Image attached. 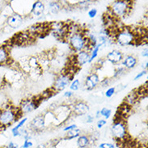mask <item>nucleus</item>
<instances>
[{
    "instance_id": "1",
    "label": "nucleus",
    "mask_w": 148,
    "mask_h": 148,
    "mask_svg": "<svg viewBox=\"0 0 148 148\" xmlns=\"http://www.w3.org/2000/svg\"><path fill=\"white\" fill-rule=\"evenodd\" d=\"M21 113L18 108L12 105H7L0 108V128L11 126L20 117Z\"/></svg>"
},
{
    "instance_id": "2",
    "label": "nucleus",
    "mask_w": 148,
    "mask_h": 148,
    "mask_svg": "<svg viewBox=\"0 0 148 148\" xmlns=\"http://www.w3.org/2000/svg\"><path fill=\"white\" fill-rule=\"evenodd\" d=\"M66 39L68 40V43L71 48L75 52L78 53L82 50H87L90 53L92 50V49L89 47L88 38L84 36V32L70 34Z\"/></svg>"
},
{
    "instance_id": "3",
    "label": "nucleus",
    "mask_w": 148,
    "mask_h": 148,
    "mask_svg": "<svg viewBox=\"0 0 148 148\" xmlns=\"http://www.w3.org/2000/svg\"><path fill=\"white\" fill-rule=\"evenodd\" d=\"M131 3L130 1L125 0H117L112 2V3L109 7L108 12L110 15L116 20H120L124 18L129 14L131 9Z\"/></svg>"
},
{
    "instance_id": "4",
    "label": "nucleus",
    "mask_w": 148,
    "mask_h": 148,
    "mask_svg": "<svg viewBox=\"0 0 148 148\" xmlns=\"http://www.w3.org/2000/svg\"><path fill=\"white\" fill-rule=\"evenodd\" d=\"M113 39L121 46H128L134 45L136 42L137 37L134 36L131 28L123 27L117 30Z\"/></svg>"
},
{
    "instance_id": "5",
    "label": "nucleus",
    "mask_w": 148,
    "mask_h": 148,
    "mask_svg": "<svg viewBox=\"0 0 148 148\" xmlns=\"http://www.w3.org/2000/svg\"><path fill=\"white\" fill-rule=\"evenodd\" d=\"M111 133L113 138L119 143H124L128 138V130L123 119H115L111 127Z\"/></svg>"
},
{
    "instance_id": "6",
    "label": "nucleus",
    "mask_w": 148,
    "mask_h": 148,
    "mask_svg": "<svg viewBox=\"0 0 148 148\" xmlns=\"http://www.w3.org/2000/svg\"><path fill=\"white\" fill-rule=\"evenodd\" d=\"M72 80L73 75H71V73H65V74L58 75L53 83V91L56 92L63 91L70 86Z\"/></svg>"
},
{
    "instance_id": "7",
    "label": "nucleus",
    "mask_w": 148,
    "mask_h": 148,
    "mask_svg": "<svg viewBox=\"0 0 148 148\" xmlns=\"http://www.w3.org/2000/svg\"><path fill=\"white\" fill-rule=\"evenodd\" d=\"M40 100L32 99V98H28L21 100L20 105L18 107L19 111L22 114H27L29 112H33L36 108L39 107Z\"/></svg>"
},
{
    "instance_id": "8",
    "label": "nucleus",
    "mask_w": 148,
    "mask_h": 148,
    "mask_svg": "<svg viewBox=\"0 0 148 148\" xmlns=\"http://www.w3.org/2000/svg\"><path fill=\"white\" fill-rule=\"evenodd\" d=\"M46 126V121L44 114L36 115L28 125V128L33 132H40L44 130Z\"/></svg>"
},
{
    "instance_id": "9",
    "label": "nucleus",
    "mask_w": 148,
    "mask_h": 148,
    "mask_svg": "<svg viewBox=\"0 0 148 148\" xmlns=\"http://www.w3.org/2000/svg\"><path fill=\"white\" fill-rule=\"evenodd\" d=\"M24 23V17L17 12H13L12 15L7 17L6 24L12 29L19 28Z\"/></svg>"
},
{
    "instance_id": "10",
    "label": "nucleus",
    "mask_w": 148,
    "mask_h": 148,
    "mask_svg": "<svg viewBox=\"0 0 148 148\" xmlns=\"http://www.w3.org/2000/svg\"><path fill=\"white\" fill-rule=\"evenodd\" d=\"M71 112L75 113L77 116H83L88 114L90 110V107L86 102L79 100L74 103V104L71 107Z\"/></svg>"
},
{
    "instance_id": "11",
    "label": "nucleus",
    "mask_w": 148,
    "mask_h": 148,
    "mask_svg": "<svg viewBox=\"0 0 148 148\" xmlns=\"http://www.w3.org/2000/svg\"><path fill=\"white\" fill-rule=\"evenodd\" d=\"M100 77L96 72L91 73L88 76H87L85 82H84V87L86 90L92 91L94 88H96L100 84Z\"/></svg>"
},
{
    "instance_id": "12",
    "label": "nucleus",
    "mask_w": 148,
    "mask_h": 148,
    "mask_svg": "<svg viewBox=\"0 0 148 148\" xmlns=\"http://www.w3.org/2000/svg\"><path fill=\"white\" fill-rule=\"evenodd\" d=\"M123 58H124L123 53L118 49H112L106 55V60L113 65L119 64L122 62Z\"/></svg>"
},
{
    "instance_id": "13",
    "label": "nucleus",
    "mask_w": 148,
    "mask_h": 148,
    "mask_svg": "<svg viewBox=\"0 0 148 148\" xmlns=\"http://www.w3.org/2000/svg\"><path fill=\"white\" fill-rule=\"evenodd\" d=\"M89 56H90V53L87 50H82L80 52L76 53V54L74 56L75 63L78 66H83L88 62Z\"/></svg>"
},
{
    "instance_id": "14",
    "label": "nucleus",
    "mask_w": 148,
    "mask_h": 148,
    "mask_svg": "<svg viewBox=\"0 0 148 148\" xmlns=\"http://www.w3.org/2000/svg\"><path fill=\"white\" fill-rule=\"evenodd\" d=\"M45 11V6L44 3L41 1H35L32 5V8L30 11V14L35 17H40L43 16Z\"/></svg>"
},
{
    "instance_id": "15",
    "label": "nucleus",
    "mask_w": 148,
    "mask_h": 148,
    "mask_svg": "<svg viewBox=\"0 0 148 148\" xmlns=\"http://www.w3.org/2000/svg\"><path fill=\"white\" fill-rule=\"evenodd\" d=\"M121 64L126 70L134 68L138 64V59L134 55H127L123 58Z\"/></svg>"
},
{
    "instance_id": "16",
    "label": "nucleus",
    "mask_w": 148,
    "mask_h": 148,
    "mask_svg": "<svg viewBox=\"0 0 148 148\" xmlns=\"http://www.w3.org/2000/svg\"><path fill=\"white\" fill-rule=\"evenodd\" d=\"M10 59L11 56L8 49L4 45L0 46V66L9 64Z\"/></svg>"
},
{
    "instance_id": "17",
    "label": "nucleus",
    "mask_w": 148,
    "mask_h": 148,
    "mask_svg": "<svg viewBox=\"0 0 148 148\" xmlns=\"http://www.w3.org/2000/svg\"><path fill=\"white\" fill-rule=\"evenodd\" d=\"M90 143H91V138L86 134H81L79 138H77L76 145L78 148H88Z\"/></svg>"
},
{
    "instance_id": "18",
    "label": "nucleus",
    "mask_w": 148,
    "mask_h": 148,
    "mask_svg": "<svg viewBox=\"0 0 148 148\" xmlns=\"http://www.w3.org/2000/svg\"><path fill=\"white\" fill-rule=\"evenodd\" d=\"M139 99V95L137 91H132L129 93L125 98V103L130 106H133Z\"/></svg>"
},
{
    "instance_id": "19",
    "label": "nucleus",
    "mask_w": 148,
    "mask_h": 148,
    "mask_svg": "<svg viewBox=\"0 0 148 148\" xmlns=\"http://www.w3.org/2000/svg\"><path fill=\"white\" fill-rule=\"evenodd\" d=\"M49 12L52 15H57L62 10V4L57 1L49 2L48 4Z\"/></svg>"
},
{
    "instance_id": "20",
    "label": "nucleus",
    "mask_w": 148,
    "mask_h": 148,
    "mask_svg": "<svg viewBox=\"0 0 148 148\" xmlns=\"http://www.w3.org/2000/svg\"><path fill=\"white\" fill-rule=\"evenodd\" d=\"M101 47H103V45L100 43L96 45V46L94 48L92 49V50L90 53V56H89V59H88V63H91L93 61L96 59L97 56H98V53H99V51L101 49Z\"/></svg>"
},
{
    "instance_id": "21",
    "label": "nucleus",
    "mask_w": 148,
    "mask_h": 148,
    "mask_svg": "<svg viewBox=\"0 0 148 148\" xmlns=\"http://www.w3.org/2000/svg\"><path fill=\"white\" fill-rule=\"evenodd\" d=\"M81 135V130L80 129L77 128L73 130H71V131H68L66 132V140H73L75 138H77Z\"/></svg>"
},
{
    "instance_id": "22",
    "label": "nucleus",
    "mask_w": 148,
    "mask_h": 148,
    "mask_svg": "<svg viewBox=\"0 0 148 148\" xmlns=\"http://www.w3.org/2000/svg\"><path fill=\"white\" fill-rule=\"evenodd\" d=\"M120 115L121 116H126L127 114H129L130 111H131V106H130L125 103H123L120 106Z\"/></svg>"
},
{
    "instance_id": "23",
    "label": "nucleus",
    "mask_w": 148,
    "mask_h": 148,
    "mask_svg": "<svg viewBox=\"0 0 148 148\" xmlns=\"http://www.w3.org/2000/svg\"><path fill=\"white\" fill-rule=\"evenodd\" d=\"M126 69L123 66H120L118 67H116L114 70V74H113V78H120L122 75H124L125 73L126 72Z\"/></svg>"
},
{
    "instance_id": "24",
    "label": "nucleus",
    "mask_w": 148,
    "mask_h": 148,
    "mask_svg": "<svg viewBox=\"0 0 148 148\" xmlns=\"http://www.w3.org/2000/svg\"><path fill=\"white\" fill-rule=\"evenodd\" d=\"M27 121H28V118H27V117L22 118V119L20 121H19L18 123L12 129V132H13V131H16V130H21L22 128H24V125L26 124Z\"/></svg>"
},
{
    "instance_id": "25",
    "label": "nucleus",
    "mask_w": 148,
    "mask_h": 148,
    "mask_svg": "<svg viewBox=\"0 0 148 148\" xmlns=\"http://www.w3.org/2000/svg\"><path fill=\"white\" fill-rule=\"evenodd\" d=\"M80 87H81V83H80V80L78 79H73L72 82L70 84V89L73 92L78 91L80 88Z\"/></svg>"
},
{
    "instance_id": "26",
    "label": "nucleus",
    "mask_w": 148,
    "mask_h": 148,
    "mask_svg": "<svg viewBox=\"0 0 148 148\" xmlns=\"http://www.w3.org/2000/svg\"><path fill=\"white\" fill-rule=\"evenodd\" d=\"M100 116H103L104 120H106V119H108L112 115V110L108 108H103L100 110Z\"/></svg>"
},
{
    "instance_id": "27",
    "label": "nucleus",
    "mask_w": 148,
    "mask_h": 148,
    "mask_svg": "<svg viewBox=\"0 0 148 148\" xmlns=\"http://www.w3.org/2000/svg\"><path fill=\"white\" fill-rule=\"evenodd\" d=\"M115 93H116V88L115 87H112V88H109L106 90L104 95H105V96L107 98H111Z\"/></svg>"
},
{
    "instance_id": "28",
    "label": "nucleus",
    "mask_w": 148,
    "mask_h": 148,
    "mask_svg": "<svg viewBox=\"0 0 148 148\" xmlns=\"http://www.w3.org/2000/svg\"><path fill=\"white\" fill-rule=\"evenodd\" d=\"M97 13H98V11L96 8H91L88 12V16H89V18L91 19H94L96 16H97Z\"/></svg>"
},
{
    "instance_id": "29",
    "label": "nucleus",
    "mask_w": 148,
    "mask_h": 148,
    "mask_svg": "<svg viewBox=\"0 0 148 148\" xmlns=\"http://www.w3.org/2000/svg\"><path fill=\"white\" fill-rule=\"evenodd\" d=\"M99 148H116L115 144L112 143H101L99 144Z\"/></svg>"
},
{
    "instance_id": "30",
    "label": "nucleus",
    "mask_w": 148,
    "mask_h": 148,
    "mask_svg": "<svg viewBox=\"0 0 148 148\" xmlns=\"http://www.w3.org/2000/svg\"><path fill=\"white\" fill-rule=\"evenodd\" d=\"M77 128H78V125L76 124L68 125H66L64 128H63V131L66 133L68 132V131H71V130H73Z\"/></svg>"
},
{
    "instance_id": "31",
    "label": "nucleus",
    "mask_w": 148,
    "mask_h": 148,
    "mask_svg": "<svg viewBox=\"0 0 148 148\" xmlns=\"http://www.w3.org/2000/svg\"><path fill=\"white\" fill-rule=\"evenodd\" d=\"M89 3H90V1H86V0H84V1H78L77 5L79 6L81 8H87L89 6V4H90Z\"/></svg>"
},
{
    "instance_id": "32",
    "label": "nucleus",
    "mask_w": 148,
    "mask_h": 148,
    "mask_svg": "<svg viewBox=\"0 0 148 148\" xmlns=\"http://www.w3.org/2000/svg\"><path fill=\"white\" fill-rule=\"evenodd\" d=\"M107 123V121L104 120V119H102V118H100L99 120L97 121V123H96V126H97V128L98 129H101L104 127V125H106Z\"/></svg>"
},
{
    "instance_id": "33",
    "label": "nucleus",
    "mask_w": 148,
    "mask_h": 148,
    "mask_svg": "<svg viewBox=\"0 0 148 148\" xmlns=\"http://www.w3.org/2000/svg\"><path fill=\"white\" fill-rule=\"evenodd\" d=\"M33 146V143L31 140H24L23 145L20 148H31Z\"/></svg>"
},
{
    "instance_id": "34",
    "label": "nucleus",
    "mask_w": 148,
    "mask_h": 148,
    "mask_svg": "<svg viewBox=\"0 0 148 148\" xmlns=\"http://www.w3.org/2000/svg\"><path fill=\"white\" fill-rule=\"evenodd\" d=\"M110 84V79L108 78H106L104 79L101 80L100 82V84L101 85L102 88H105V87H108V85Z\"/></svg>"
},
{
    "instance_id": "35",
    "label": "nucleus",
    "mask_w": 148,
    "mask_h": 148,
    "mask_svg": "<svg viewBox=\"0 0 148 148\" xmlns=\"http://www.w3.org/2000/svg\"><path fill=\"white\" fill-rule=\"evenodd\" d=\"M147 74V71H145V70H143V71H142L141 72H139L138 74H137V75L134 77V80H138L139 79H141L142 77H143L144 75H146Z\"/></svg>"
},
{
    "instance_id": "36",
    "label": "nucleus",
    "mask_w": 148,
    "mask_h": 148,
    "mask_svg": "<svg viewBox=\"0 0 148 148\" xmlns=\"http://www.w3.org/2000/svg\"><path fill=\"white\" fill-rule=\"evenodd\" d=\"M94 120H95V116H92V114H89V113L87 114V116H86V122L87 123L91 124L92 122H94Z\"/></svg>"
},
{
    "instance_id": "37",
    "label": "nucleus",
    "mask_w": 148,
    "mask_h": 148,
    "mask_svg": "<svg viewBox=\"0 0 148 148\" xmlns=\"http://www.w3.org/2000/svg\"><path fill=\"white\" fill-rule=\"evenodd\" d=\"M7 148H20V145L18 144L17 143H15L13 141H11L7 146Z\"/></svg>"
},
{
    "instance_id": "38",
    "label": "nucleus",
    "mask_w": 148,
    "mask_h": 148,
    "mask_svg": "<svg viewBox=\"0 0 148 148\" xmlns=\"http://www.w3.org/2000/svg\"><path fill=\"white\" fill-rule=\"evenodd\" d=\"M75 95V93L71 91H67V92H65V93L63 94V96L66 97V98H67V99H71V98H72L73 96Z\"/></svg>"
},
{
    "instance_id": "39",
    "label": "nucleus",
    "mask_w": 148,
    "mask_h": 148,
    "mask_svg": "<svg viewBox=\"0 0 148 148\" xmlns=\"http://www.w3.org/2000/svg\"><path fill=\"white\" fill-rule=\"evenodd\" d=\"M141 54H142V56L144 57V58H147L148 56V50L147 48H144L143 49V51L141 53Z\"/></svg>"
},
{
    "instance_id": "40",
    "label": "nucleus",
    "mask_w": 148,
    "mask_h": 148,
    "mask_svg": "<svg viewBox=\"0 0 148 148\" xmlns=\"http://www.w3.org/2000/svg\"><path fill=\"white\" fill-rule=\"evenodd\" d=\"M147 66H148V62L147 61H145V62H143V65H142V67L144 69L145 71H147Z\"/></svg>"
},
{
    "instance_id": "41",
    "label": "nucleus",
    "mask_w": 148,
    "mask_h": 148,
    "mask_svg": "<svg viewBox=\"0 0 148 148\" xmlns=\"http://www.w3.org/2000/svg\"><path fill=\"white\" fill-rule=\"evenodd\" d=\"M36 148H48V147H47V145L45 144V143H40V144L37 145Z\"/></svg>"
},
{
    "instance_id": "42",
    "label": "nucleus",
    "mask_w": 148,
    "mask_h": 148,
    "mask_svg": "<svg viewBox=\"0 0 148 148\" xmlns=\"http://www.w3.org/2000/svg\"><path fill=\"white\" fill-rule=\"evenodd\" d=\"M95 117H96V118H97V119H100V118H101V116H100V110L96 111V116H95Z\"/></svg>"
},
{
    "instance_id": "43",
    "label": "nucleus",
    "mask_w": 148,
    "mask_h": 148,
    "mask_svg": "<svg viewBox=\"0 0 148 148\" xmlns=\"http://www.w3.org/2000/svg\"><path fill=\"white\" fill-rule=\"evenodd\" d=\"M3 7H2V6L0 5V13L3 12Z\"/></svg>"
}]
</instances>
